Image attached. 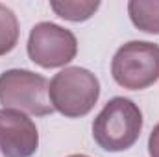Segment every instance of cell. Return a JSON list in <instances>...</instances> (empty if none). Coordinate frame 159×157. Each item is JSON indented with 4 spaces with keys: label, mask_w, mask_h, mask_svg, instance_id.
<instances>
[{
    "label": "cell",
    "mask_w": 159,
    "mask_h": 157,
    "mask_svg": "<svg viewBox=\"0 0 159 157\" xmlns=\"http://www.w3.org/2000/svg\"><path fill=\"white\" fill-rule=\"evenodd\" d=\"M143 129V113L131 100L117 96L109 100L93 122L96 144L107 152H124L131 148Z\"/></svg>",
    "instance_id": "6da1fadb"
},
{
    "label": "cell",
    "mask_w": 159,
    "mask_h": 157,
    "mask_svg": "<svg viewBox=\"0 0 159 157\" xmlns=\"http://www.w3.org/2000/svg\"><path fill=\"white\" fill-rule=\"evenodd\" d=\"M100 96L98 78L81 67H69L57 72L48 85V98L56 111L69 118L91 113Z\"/></svg>",
    "instance_id": "7a4b0ae2"
},
{
    "label": "cell",
    "mask_w": 159,
    "mask_h": 157,
    "mask_svg": "<svg viewBox=\"0 0 159 157\" xmlns=\"http://www.w3.org/2000/svg\"><path fill=\"white\" fill-rule=\"evenodd\" d=\"M113 79L129 91H143L159 79V44L129 41L122 44L111 63Z\"/></svg>",
    "instance_id": "3957f363"
},
{
    "label": "cell",
    "mask_w": 159,
    "mask_h": 157,
    "mask_svg": "<svg viewBox=\"0 0 159 157\" xmlns=\"http://www.w3.org/2000/svg\"><path fill=\"white\" fill-rule=\"evenodd\" d=\"M0 104L35 117H46L54 111L48 98V81L41 74L22 69L0 74Z\"/></svg>",
    "instance_id": "277c9868"
},
{
    "label": "cell",
    "mask_w": 159,
    "mask_h": 157,
    "mask_svg": "<svg viewBox=\"0 0 159 157\" xmlns=\"http://www.w3.org/2000/svg\"><path fill=\"white\" fill-rule=\"evenodd\" d=\"M78 41L70 30L54 22H39L28 37V56L43 69L65 67L76 57Z\"/></svg>",
    "instance_id": "5b68a950"
},
{
    "label": "cell",
    "mask_w": 159,
    "mask_h": 157,
    "mask_svg": "<svg viewBox=\"0 0 159 157\" xmlns=\"http://www.w3.org/2000/svg\"><path fill=\"white\" fill-rule=\"evenodd\" d=\"M39 133L32 118L17 109H0V150L4 157H32Z\"/></svg>",
    "instance_id": "8992f818"
},
{
    "label": "cell",
    "mask_w": 159,
    "mask_h": 157,
    "mask_svg": "<svg viewBox=\"0 0 159 157\" xmlns=\"http://www.w3.org/2000/svg\"><path fill=\"white\" fill-rule=\"evenodd\" d=\"M128 13L131 22L146 32V34H159V0L144 2V0H129Z\"/></svg>",
    "instance_id": "52a82bcc"
},
{
    "label": "cell",
    "mask_w": 159,
    "mask_h": 157,
    "mask_svg": "<svg viewBox=\"0 0 159 157\" xmlns=\"http://www.w3.org/2000/svg\"><path fill=\"white\" fill-rule=\"evenodd\" d=\"M50 7L67 20L81 22L94 15V11L100 7L98 0H52Z\"/></svg>",
    "instance_id": "ba28073f"
},
{
    "label": "cell",
    "mask_w": 159,
    "mask_h": 157,
    "mask_svg": "<svg viewBox=\"0 0 159 157\" xmlns=\"http://www.w3.org/2000/svg\"><path fill=\"white\" fill-rule=\"evenodd\" d=\"M19 41V20L15 13L0 4V56L9 54Z\"/></svg>",
    "instance_id": "9c48e42d"
},
{
    "label": "cell",
    "mask_w": 159,
    "mask_h": 157,
    "mask_svg": "<svg viewBox=\"0 0 159 157\" xmlns=\"http://www.w3.org/2000/svg\"><path fill=\"white\" fill-rule=\"evenodd\" d=\"M148 152H150V157H159V124L152 129V133H150Z\"/></svg>",
    "instance_id": "30bf717a"
},
{
    "label": "cell",
    "mask_w": 159,
    "mask_h": 157,
    "mask_svg": "<svg viewBox=\"0 0 159 157\" xmlns=\"http://www.w3.org/2000/svg\"><path fill=\"white\" fill-rule=\"evenodd\" d=\"M69 157H89V155H83V154H74V155H69Z\"/></svg>",
    "instance_id": "8fae6325"
}]
</instances>
